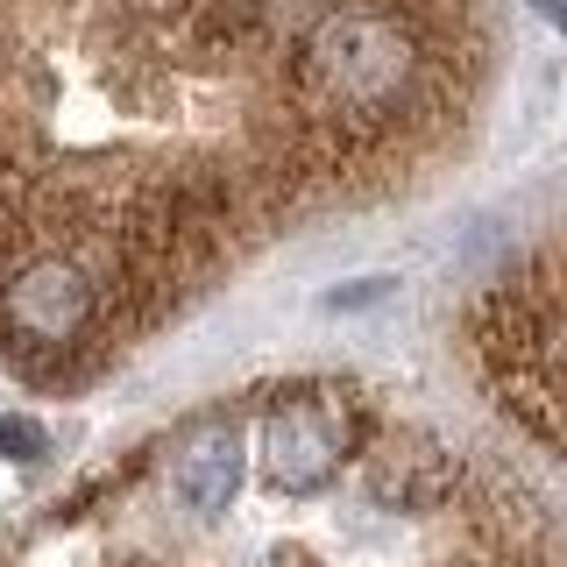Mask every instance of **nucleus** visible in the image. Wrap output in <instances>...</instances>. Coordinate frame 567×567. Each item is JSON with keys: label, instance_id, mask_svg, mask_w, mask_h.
I'll list each match as a JSON object with an SVG mask.
<instances>
[{"label": "nucleus", "instance_id": "nucleus-1", "mask_svg": "<svg viewBox=\"0 0 567 567\" xmlns=\"http://www.w3.org/2000/svg\"><path fill=\"white\" fill-rule=\"evenodd\" d=\"M348 412L327 398V390H298L284 398L270 425H262V461H270V483L291 489V496H312L341 475L348 461Z\"/></svg>", "mask_w": 567, "mask_h": 567}, {"label": "nucleus", "instance_id": "nucleus-2", "mask_svg": "<svg viewBox=\"0 0 567 567\" xmlns=\"http://www.w3.org/2000/svg\"><path fill=\"white\" fill-rule=\"evenodd\" d=\"M454 483H461V468L433 447V440H390V447L369 461V489H377V504H398V511L447 504Z\"/></svg>", "mask_w": 567, "mask_h": 567}, {"label": "nucleus", "instance_id": "nucleus-3", "mask_svg": "<svg viewBox=\"0 0 567 567\" xmlns=\"http://www.w3.org/2000/svg\"><path fill=\"white\" fill-rule=\"evenodd\" d=\"M235 483H241V440L235 433H199L185 454H177V489L199 518H220L235 504Z\"/></svg>", "mask_w": 567, "mask_h": 567}, {"label": "nucleus", "instance_id": "nucleus-4", "mask_svg": "<svg viewBox=\"0 0 567 567\" xmlns=\"http://www.w3.org/2000/svg\"><path fill=\"white\" fill-rule=\"evenodd\" d=\"M43 425L22 419V412H0V454H14V461H43Z\"/></svg>", "mask_w": 567, "mask_h": 567}, {"label": "nucleus", "instance_id": "nucleus-5", "mask_svg": "<svg viewBox=\"0 0 567 567\" xmlns=\"http://www.w3.org/2000/svg\"><path fill=\"white\" fill-rule=\"evenodd\" d=\"M539 8H546V14H554V22L567 29V0H539Z\"/></svg>", "mask_w": 567, "mask_h": 567}]
</instances>
